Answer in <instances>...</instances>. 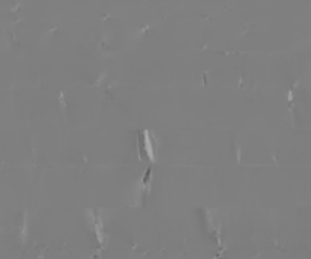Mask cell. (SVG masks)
Wrapping results in <instances>:
<instances>
[{
	"label": "cell",
	"instance_id": "1",
	"mask_svg": "<svg viewBox=\"0 0 311 259\" xmlns=\"http://www.w3.org/2000/svg\"><path fill=\"white\" fill-rule=\"evenodd\" d=\"M142 149H143V152H145V156L151 160V162H154L156 160V152H158V145H156V139H154V136L148 131V130H145L143 133H142Z\"/></svg>",
	"mask_w": 311,
	"mask_h": 259
}]
</instances>
